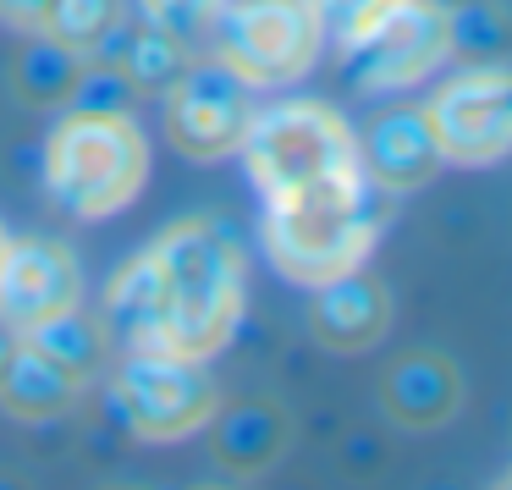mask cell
Listing matches in <instances>:
<instances>
[{
	"label": "cell",
	"instance_id": "8",
	"mask_svg": "<svg viewBox=\"0 0 512 490\" xmlns=\"http://www.w3.org/2000/svg\"><path fill=\"white\" fill-rule=\"evenodd\" d=\"M248 122H254V83H243L226 61L204 56V50L166 89V138L188 160L237 155Z\"/></svg>",
	"mask_w": 512,
	"mask_h": 490
},
{
	"label": "cell",
	"instance_id": "5",
	"mask_svg": "<svg viewBox=\"0 0 512 490\" xmlns=\"http://www.w3.org/2000/svg\"><path fill=\"white\" fill-rule=\"evenodd\" d=\"M210 56L226 61L254 89H281L314 72L325 34L309 0H221L210 23Z\"/></svg>",
	"mask_w": 512,
	"mask_h": 490
},
{
	"label": "cell",
	"instance_id": "20",
	"mask_svg": "<svg viewBox=\"0 0 512 490\" xmlns=\"http://www.w3.org/2000/svg\"><path fill=\"white\" fill-rule=\"evenodd\" d=\"M446 39H452V56L463 67L479 61H501L507 56V17L485 0H468V6H446Z\"/></svg>",
	"mask_w": 512,
	"mask_h": 490
},
{
	"label": "cell",
	"instance_id": "22",
	"mask_svg": "<svg viewBox=\"0 0 512 490\" xmlns=\"http://www.w3.org/2000/svg\"><path fill=\"white\" fill-rule=\"evenodd\" d=\"M215 12H221V0H144L149 23L166 28V34H177L182 45H193V50H204Z\"/></svg>",
	"mask_w": 512,
	"mask_h": 490
},
{
	"label": "cell",
	"instance_id": "24",
	"mask_svg": "<svg viewBox=\"0 0 512 490\" xmlns=\"http://www.w3.org/2000/svg\"><path fill=\"white\" fill-rule=\"evenodd\" d=\"M50 0H0V28H17V34H39Z\"/></svg>",
	"mask_w": 512,
	"mask_h": 490
},
{
	"label": "cell",
	"instance_id": "7",
	"mask_svg": "<svg viewBox=\"0 0 512 490\" xmlns=\"http://www.w3.org/2000/svg\"><path fill=\"white\" fill-rule=\"evenodd\" d=\"M342 50H347V72L364 94L424 83L430 72H441L452 61L446 6H435V0H391L386 12Z\"/></svg>",
	"mask_w": 512,
	"mask_h": 490
},
{
	"label": "cell",
	"instance_id": "15",
	"mask_svg": "<svg viewBox=\"0 0 512 490\" xmlns=\"http://www.w3.org/2000/svg\"><path fill=\"white\" fill-rule=\"evenodd\" d=\"M215 457L237 474H259L287 452V419L270 402H243V408H215Z\"/></svg>",
	"mask_w": 512,
	"mask_h": 490
},
{
	"label": "cell",
	"instance_id": "19",
	"mask_svg": "<svg viewBox=\"0 0 512 490\" xmlns=\"http://www.w3.org/2000/svg\"><path fill=\"white\" fill-rule=\"evenodd\" d=\"M122 23H127L122 0H50L39 34H50L56 45H67L72 56H89V50H100Z\"/></svg>",
	"mask_w": 512,
	"mask_h": 490
},
{
	"label": "cell",
	"instance_id": "12",
	"mask_svg": "<svg viewBox=\"0 0 512 490\" xmlns=\"http://www.w3.org/2000/svg\"><path fill=\"white\" fill-rule=\"evenodd\" d=\"M386 325H391V298L380 281L347 270V276H331L314 287V336L336 353L375 347L386 336Z\"/></svg>",
	"mask_w": 512,
	"mask_h": 490
},
{
	"label": "cell",
	"instance_id": "26",
	"mask_svg": "<svg viewBox=\"0 0 512 490\" xmlns=\"http://www.w3.org/2000/svg\"><path fill=\"white\" fill-rule=\"evenodd\" d=\"M6 243H12V237H6V226H0V254H6Z\"/></svg>",
	"mask_w": 512,
	"mask_h": 490
},
{
	"label": "cell",
	"instance_id": "10",
	"mask_svg": "<svg viewBox=\"0 0 512 490\" xmlns=\"http://www.w3.org/2000/svg\"><path fill=\"white\" fill-rule=\"evenodd\" d=\"M78 287H83V276L67 243H56V237L6 243V254H0V325L23 336L28 325L72 309Z\"/></svg>",
	"mask_w": 512,
	"mask_h": 490
},
{
	"label": "cell",
	"instance_id": "18",
	"mask_svg": "<svg viewBox=\"0 0 512 490\" xmlns=\"http://www.w3.org/2000/svg\"><path fill=\"white\" fill-rule=\"evenodd\" d=\"M78 67H83V56H72L67 45H56L50 34H28V50L17 61V94L28 105H67Z\"/></svg>",
	"mask_w": 512,
	"mask_h": 490
},
{
	"label": "cell",
	"instance_id": "6",
	"mask_svg": "<svg viewBox=\"0 0 512 490\" xmlns=\"http://www.w3.org/2000/svg\"><path fill=\"white\" fill-rule=\"evenodd\" d=\"M111 402L138 441H188L221 408L204 358L166 347H122V364L111 369Z\"/></svg>",
	"mask_w": 512,
	"mask_h": 490
},
{
	"label": "cell",
	"instance_id": "1",
	"mask_svg": "<svg viewBox=\"0 0 512 490\" xmlns=\"http://www.w3.org/2000/svg\"><path fill=\"white\" fill-rule=\"evenodd\" d=\"M160 270V347L188 358H215L243 320V248L210 215L166 226L149 243Z\"/></svg>",
	"mask_w": 512,
	"mask_h": 490
},
{
	"label": "cell",
	"instance_id": "21",
	"mask_svg": "<svg viewBox=\"0 0 512 490\" xmlns=\"http://www.w3.org/2000/svg\"><path fill=\"white\" fill-rule=\"evenodd\" d=\"M133 100H138V89L116 61H83L61 111H133Z\"/></svg>",
	"mask_w": 512,
	"mask_h": 490
},
{
	"label": "cell",
	"instance_id": "11",
	"mask_svg": "<svg viewBox=\"0 0 512 490\" xmlns=\"http://www.w3.org/2000/svg\"><path fill=\"white\" fill-rule=\"evenodd\" d=\"M441 144H435L424 111L402 105V111H386L369 122V133L358 138V171H364L369 188L386 193H413L441 171Z\"/></svg>",
	"mask_w": 512,
	"mask_h": 490
},
{
	"label": "cell",
	"instance_id": "14",
	"mask_svg": "<svg viewBox=\"0 0 512 490\" xmlns=\"http://www.w3.org/2000/svg\"><path fill=\"white\" fill-rule=\"evenodd\" d=\"M463 408V380L446 358L435 353H413L402 364H391L386 375V413L408 430H435Z\"/></svg>",
	"mask_w": 512,
	"mask_h": 490
},
{
	"label": "cell",
	"instance_id": "23",
	"mask_svg": "<svg viewBox=\"0 0 512 490\" xmlns=\"http://www.w3.org/2000/svg\"><path fill=\"white\" fill-rule=\"evenodd\" d=\"M386 6H391V0H309V12H314V23H320V34L336 39V45H353V39L364 34V28L375 23Z\"/></svg>",
	"mask_w": 512,
	"mask_h": 490
},
{
	"label": "cell",
	"instance_id": "16",
	"mask_svg": "<svg viewBox=\"0 0 512 490\" xmlns=\"http://www.w3.org/2000/svg\"><path fill=\"white\" fill-rule=\"evenodd\" d=\"M23 336L39 347V353L56 358V364H67L78 380L105 375V364H111V331H105L100 320H89L78 303L61 309V314H50V320H39V325H28Z\"/></svg>",
	"mask_w": 512,
	"mask_h": 490
},
{
	"label": "cell",
	"instance_id": "9",
	"mask_svg": "<svg viewBox=\"0 0 512 490\" xmlns=\"http://www.w3.org/2000/svg\"><path fill=\"white\" fill-rule=\"evenodd\" d=\"M435 144H441L446 166H496L512 149V83L501 61H479V67L446 78L424 105Z\"/></svg>",
	"mask_w": 512,
	"mask_h": 490
},
{
	"label": "cell",
	"instance_id": "3",
	"mask_svg": "<svg viewBox=\"0 0 512 490\" xmlns=\"http://www.w3.org/2000/svg\"><path fill=\"white\" fill-rule=\"evenodd\" d=\"M149 182V138L133 111H67L45 144V188L78 221L116 215Z\"/></svg>",
	"mask_w": 512,
	"mask_h": 490
},
{
	"label": "cell",
	"instance_id": "2",
	"mask_svg": "<svg viewBox=\"0 0 512 490\" xmlns=\"http://www.w3.org/2000/svg\"><path fill=\"white\" fill-rule=\"evenodd\" d=\"M375 237H380V204L364 171L265 199V254L298 287H320L331 276L358 270L375 248Z\"/></svg>",
	"mask_w": 512,
	"mask_h": 490
},
{
	"label": "cell",
	"instance_id": "25",
	"mask_svg": "<svg viewBox=\"0 0 512 490\" xmlns=\"http://www.w3.org/2000/svg\"><path fill=\"white\" fill-rule=\"evenodd\" d=\"M12 347H17V331H6V325H0V369H6V358H12Z\"/></svg>",
	"mask_w": 512,
	"mask_h": 490
},
{
	"label": "cell",
	"instance_id": "4",
	"mask_svg": "<svg viewBox=\"0 0 512 490\" xmlns=\"http://www.w3.org/2000/svg\"><path fill=\"white\" fill-rule=\"evenodd\" d=\"M237 155L265 199L358 177V133L320 100H287L254 111Z\"/></svg>",
	"mask_w": 512,
	"mask_h": 490
},
{
	"label": "cell",
	"instance_id": "17",
	"mask_svg": "<svg viewBox=\"0 0 512 490\" xmlns=\"http://www.w3.org/2000/svg\"><path fill=\"white\" fill-rule=\"evenodd\" d=\"M199 56L193 45H182L177 34H166V28H155L144 17L138 28H127L122 34V50H116V67L133 78V89L138 94H166L171 83L182 78V67Z\"/></svg>",
	"mask_w": 512,
	"mask_h": 490
},
{
	"label": "cell",
	"instance_id": "13",
	"mask_svg": "<svg viewBox=\"0 0 512 490\" xmlns=\"http://www.w3.org/2000/svg\"><path fill=\"white\" fill-rule=\"evenodd\" d=\"M78 397H83V380L67 364H56L50 353H39L28 336H17L12 358L0 369V408L12 419L50 424V419H67L78 408Z\"/></svg>",
	"mask_w": 512,
	"mask_h": 490
}]
</instances>
